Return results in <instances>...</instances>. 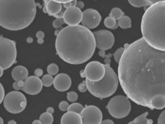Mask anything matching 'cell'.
Segmentation results:
<instances>
[{"mask_svg":"<svg viewBox=\"0 0 165 124\" xmlns=\"http://www.w3.org/2000/svg\"><path fill=\"white\" fill-rule=\"evenodd\" d=\"M84 108L82 104L78 103H74L70 105L67 111H72L80 114Z\"/></svg>","mask_w":165,"mask_h":124,"instance_id":"cell-25","label":"cell"},{"mask_svg":"<svg viewBox=\"0 0 165 124\" xmlns=\"http://www.w3.org/2000/svg\"><path fill=\"white\" fill-rule=\"evenodd\" d=\"M37 42H38V44H42L44 42V40L43 39H38V40H37Z\"/></svg>","mask_w":165,"mask_h":124,"instance_id":"cell-50","label":"cell"},{"mask_svg":"<svg viewBox=\"0 0 165 124\" xmlns=\"http://www.w3.org/2000/svg\"><path fill=\"white\" fill-rule=\"evenodd\" d=\"M112 56V54H109L105 55V58H110Z\"/></svg>","mask_w":165,"mask_h":124,"instance_id":"cell-55","label":"cell"},{"mask_svg":"<svg viewBox=\"0 0 165 124\" xmlns=\"http://www.w3.org/2000/svg\"><path fill=\"white\" fill-rule=\"evenodd\" d=\"M104 65L105 73L103 78L96 82L86 80L90 92L100 99L107 98L113 95L117 91L119 81L117 74L110 67V65Z\"/></svg>","mask_w":165,"mask_h":124,"instance_id":"cell-5","label":"cell"},{"mask_svg":"<svg viewBox=\"0 0 165 124\" xmlns=\"http://www.w3.org/2000/svg\"><path fill=\"white\" fill-rule=\"evenodd\" d=\"M4 70L2 68L0 67V77H1L4 74Z\"/></svg>","mask_w":165,"mask_h":124,"instance_id":"cell-53","label":"cell"},{"mask_svg":"<svg viewBox=\"0 0 165 124\" xmlns=\"http://www.w3.org/2000/svg\"><path fill=\"white\" fill-rule=\"evenodd\" d=\"M46 7L48 15L51 16H53L60 13L62 8L61 4L55 1H49Z\"/></svg>","mask_w":165,"mask_h":124,"instance_id":"cell-18","label":"cell"},{"mask_svg":"<svg viewBox=\"0 0 165 124\" xmlns=\"http://www.w3.org/2000/svg\"><path fill=\"white\" fill-rule=\"evenodd\" d=\"M43 74V70L40 68H38L36 69L34 72L35 76L39 78L41 77Z\"/></svg>","mask_w":165,"mask_h":124,"instance_id":"cell-35","label":"cell"},{"mask_svg":"<svg viewBox=\"0 0 165 124\" xmlns=\"http://www.w3.org/2000/svg\"><path fill=\"white\" fill-rule=\"evenodd\" d=\"M118 26H119V25H118V21H117V24H116V26H115V27L113 28L112 30H114L117 29V28L118 27Z\"/></svg>","mask_w":165,"mask_h":124,"instance_id":"cell-56","label":"cell"},{"mask_svg":"<svg viewBox=\"0 0 165 124\" xmlns=\"http://www.w3.org/2000/svg\"><path fill=\"white\" fill-rule=\"evenodd\" d=\"M78 98V95L77 93L71 91L68 92L67 94V100L71 103L76 101Z\"/></svg>","mask_w":165,"mask_h":124,"instance_id":"cell-29","label":"cell"},{"mask_svg":"<svg viewBox=\"0 0 165 124\" xmlns=\"http://www.w3.org/2000/svg\"><path fill=\"white\" fill-rule=\"evenodd\" d=\"M49 1H47V0L44 1L45 6L43 7V11L44 13H48V11H47V7H46V6H47V4Z\"/></svg>","mask_w":165,"mask_h":124,"instance_id":"cell-40","label":"cell"},{"mask_svg":"<svg viewBox=\"0 0 165 124\" xmlns=\"http://www.w3.org/2000/svg\"><path fill=\"white\" fill-rule=\"evenodd\" d=\"M83 12L76 7H71L65 10L63 19L65 23L69 26L79 25L82 20Z\"/></svg>","mask_w":165,"mask_h":124,"instance_id":"cell-14","label":"cell"},{"mask_svg":"<svg viewBox=\"0 0 165 124\" xmlns=\"http://www.w3.org/2000/svg\"><path fill=\"white\" fill-rule=\"evenodd\" d=\"M27 42V43H32L33 41V39L31 37H29L28 38H27L26 40Z\"/></svg>","mask_w":165,"mask_h":124,"instance_id":"cell-48","label":"cell"},{"mask_svg":"<svg viewBox=\"0 0 165 124\" xmlns=\"http://www.w3.org/2000/svg\"><path fill=\"white\" fill-rule=\"evenodd\" d=\"M70 105L66 101H62L59 104V108L62 111H66L68 110Z\"/></svg>","mask_w":165,"mask_h":124,"instance_id":"cell-31","label":"cell"},{"mask_svg":"<svg viewBox=\"0 0 165 124\" xmlns=\"http://www.w3.org/2000/svg\"><path fill=\"white\" fill-rule=\"evenodd\" d=\"M84 7V4L82 1H79L77 2L76 6V7L81 10V9L83 8Z\"/></svg>","mask_w":165,"mask_h":124,"instance_id":"cell-38","label":"cell"},{"mask_svg":"<svg viewBox=\"0 0 165 124\" xmlns=\"http://www.w3.org/2000/svg\"><path fill=\"white\" fill-rule=\"evenodd\" d=\"M0 101H1V104L4 101L5 96V91L4 86L1 83V87H0Z\"/></svg>","mask_w":165,"mask_h":124,"instance_id":"cell-33","label":"cell"},{"mask_svg":"<svg viewBox=\"0 0 165 124\" xmlns=\"http://www.w3.org/2000/svg\"><path fill=\"white\" fill-rule=\"evenodd\" d=\"M96 47L100 50L107 51L113 47L115 39L113 34L106 30L96 31L93 32Z\"/></svg>","mask_w":165,"mask_h":124,"instance_id":"cell-10","label":"cell"},{"mask_svg":"<svg viewBox=\"0 0 165 124\" xmlns=\"http://www.w3.org/2000/svg\"><path fill=\"white\" fill-rule=\"evenodd\" d=\"M125 50L118 67V77L127 97L151 109L165 107V51L155 49L143 38Z\"/></svg>","mask_w":165,"mask_h":124,"instance_id":"cell-1","label":"cell"},{"mask_svg":"<svg viewBox=\"0 0 165 124\" xmlns=\"http://www.w3.org/2000/svg\"><path fill=\"white\" fill-rule=\"evenodd\" d=\"M109 16L116 20H118L124 16V13L120 8H114L112 9Z\"/></svg>","mask_w":165,"mask_h":124,"instance_id":"cell-22","label":"cell"},{"mask_svg":"<svg viewBox=\"0 0 165 124\" xmlns=\"http://www.w3.org/2000/svg\"><path fill=\"white\" fill-rule=\"evenodd\" d=\"M141 29L146 43L165 51V1H157L147 9L142 18Z\"/></svg>","mask_w":165,"mask_h":124,"instance_id":"cell-4","label":"cell"},{"mask_svg":"<svg viewBox=\"0 0 165 124\" xmlns=\"http://www.w3.org/2000/svg\"><path fill=\"white\" fill-rule=\"evenodd\" d=\"M61 124H82V120L80 114L67 111L62 117Z\"/></svg>","mask_w":165,"mask_h":124,"instance_id":"cell-16","label":"cell"},{"mask_svg":"<svg viewBox=\"0 0 165 124\" xmlns=\"http://www.w3.org/2000/svg\"><path fill=\"white\" fill-rule=\"evenodd\" d=\"M60 30H55L54 32L55 35L57 37L59 35V34H60Z\"/></svg>","mask_w":165,"mask_h":124,"instance_id":"cell-52","label":"cell"},{"mask_svg":"<svg viewBox=\"0 0 165 124\" xmlns=\"http://www.w3.org/2000/svg\"><path fill=\"white\" fill-rule=\"evenodd\" d=\"M71 1L69 2L66 3V4H63L64 8H65L67 9L71 7L72 5H71Z\"/></svg>","mask_w":165,"mask_h":124,"instance_id":"cell-45","label":"cell"},{"mask_svg":"<svg viewBox=\"0 0 165 124\" xmlns=\"http://www.w3.org/2000/svg\"><path fill=\"white\" fill-rule=\"evenodd\" d=\"M17 51L15 42L10 39L0 38V66L4 70L12 66L16 60Z\"/></svg>","mask_w":165,"mask_h":124,"instance_id":"cell-6","label":"cell"},{"mask_svg":"<svg viewBox=\"0 0 165 124\" xmlns=\"http://www.w3.org/2000/svg\"><path fill=\"white\" fill-rule=\"evenodd\" d=\"M36 12L33 0H0V25L10 30H23L32 23Z\"/></svg>","mask_w":165,"mask_h":124,"instance_id":"cell-3","label":"cell"},{"mask_svg":"<svg viewBox=\"0 0 165 124\" xmlns=\"http://www.w3.org/2000/svg\"><path fill=\"white\" fill-rule=\"evenodd\" d=\"M46 112L52 114L54 112V110L52 107H49L46 109Z\"/></svg>","mask_w":165,"mask_h":124,"instance_id":"cell-43","label":"cell"},{"mask_svg":"<svg viewBox=\"0 0 165 124\" xmlns=\"http://www.w3.org/2000/svg\"><path fill=\"white\" fill-rule=\"evenodd\" d=\"M17 82L18 86H19L21 89H22L24 87L25 85V82L24 80H20Z\"/></svg>","mask_w":165,"mask_h":124,"instance_id":"cell-42","label":"cell"},{"mask_svg":"<svg viewBox=\"0 0 165 124\" xmlns=\"http://www.w3.org/2000/svg\"><path fill=\"white\" fill-rule=\"evenodd\" d=\"M4 124V120L1 117L0 118V124Z\"/></svg>","mask_w":165,"mask_h":124,"instance_id":"cell-57","label":"cell"},{"mask_svg":"<svg viewBox=\"0 0 165 124\" xmlns=\"http://www.w3.org/2000/svg\"><path fill=\"white\" fill-rule=\"evenodd\" d=\"M77 1L76 0H74V1H71L72 7H76L77 4Z\"/></svg>","mask_w":165,"mask_h":124,"instance_id":"cell-49","label":"cell"},{"mask_svg":"<svg viewBox=\"0 0 165 124\" xmlns=\"http://www.w3.org/2000/svg\"><path fill=\"white\" fill-rule=\"evenodd\" d=\"M65 23L63 18H56L53 22V26L55 29H58Z\"/></svg>","mask_w":165,"mask_h":124,"instance_id":"cell-30","label":"cell"},{"mask_svg":"<svg viewBox=\"0 0 165 124\" xmlns=\"http://www.w3.org/2000/svg\"><path fill=\"white\" fill-rule=\"evenodd\" d=\"M124 50L125 49L124 48H120L117 49L113 54L114 59L117 63H119Z\"/></svg>","mask_w":165,"mask_h":124,"instance_id":"cell-28","label":"cell"},{"mask_svg":"<svg viewBox=\"0 0 165 124\" xmlns=\"http://www.w3.org/2000/svg\"><path fill=\"white\" fill-rule=\"evenodd\" d=\"M100 124H114L112 120L107 119L103 121Z\"/></svg>","mask_w":165,"mask_h":124,"instance_id":"cell-41","label":"cell"},{"mask_svg":"<svg viewBox=\"0 0 165 124\" xmlns=\"http://www.w3.org/2000/svg\"><path fill=\"white\" fill-rule=\"evenodd\" d=\"M39 120L41 124H52L54 121V117L52 114L46 112L40 115Z\"/></svg>","mask_w":165,"mask_h":124,"instance_id":"cell-21","label":"cell"},{"mask_svg":"<svg viewBox=\"0 0 165 124\" xmlns=\"http://www.w3.org/2000/svg\"><path fill=\"white\" fill-rule=\"evenodd\" d=\"M118 25L121 28L126 29L130 28L132 26V22L130 18L124 15L118 21Z\"/></svg>","mask_w":165,"mask_h":124,"instance_id":"cell-20","label":"cell"},{"mask_svg":"<svg viewBox=\"0 0 165 124\" xmlns=\"http://www.w3.org/2000/svg\"><path fill=\"white\" fill-rule=\"evenodd\" d=\"M8 124H17V123L14 120H11L9 121Z\"/></svg>","mask_w":165,"mask_h":124,"instance_id":"cell-54","label":"cell"},{"mask_svg":"<svg viewBox=\"0 0 165 124\" xmlns=\"http://www.w3.org/2000/svg\"><path fill=\"white\" fill-rule=\"evenodd\" d=\"M55 1L58 3H60L61 4H63L71 1H70V0H57V1Z\"/></svg>","mask_w":165,"mask_h":124,"instance_id":"cell-44","label":"cell"},{"mask_svg":"<svg viewBox=\"0 0 165 124\" xmlns=\"http://www.w3.org/2000/svg\"><path fill=\"white\" fill-rule=\"evenodd\" d=\"M158 124H165V110L160 115L158 120Z\"/></svg>","mask_w":165,"mask_h":124,"instance_id":"cell-34","label":"cell"},{"mask_svg":"<svg viewBox=\"0 0 165 124\" xmlns=\"http://www.w3.org/2000/svg\"><path fill=\"white\" fill-rule=\"evenodd\" d=\"M129 4L133 7L136 8L150 6L157 1L154 0H141V1H128Z\"/></svg>","mask_w":165,"mask_h":124,"instance_id":"cell-19","label":"cell"},{"mask_svg":"<svg viewBox=\"0 0 165 124\" xmlns=\"http://www.w3.org/2000/svg\"><path fill=\"white\" fill-rule=\"evenodd\" d=\"M65 11V9L62 7V10L58 14L54 16L53 17L57 18H63V15L64 12Z\"/></svg>","mask_w":165,"mask_h":124,"instance_id":"cell-36","label":"cell"},{"mask_svg":"<svg viewBox=\"0 0 165 124\" xmlns=\"http://www.w3.org/2000/svg\"><path fill=\"white\" fill-rule=\"evenodd\" d=\"M98 54L99 56H100L102 58H105V51L103 50H100L99 51Z\"/></svg>","mask_w":165,"mask_h":124,"instance_id":"cell-46","label":"cell"},{"mask_svg":"<svg viewBox=\"0 0 165 124\" xmlns=\"http://www.w3.org/2000/svg\"><path fill=\"white\" fill-rule=\"evenodd\" d=\"M32 124H41V123L39 120H36L33 121Z\"/></svg>","mask_w":165,"mask_h":124,"instance_id":"cell-51","label":"cell"},{"mask_svg":"<svg viewBox=\"0 0 165 124\" xmlns=\"http://www.w3.org/2000/svg\"><path fill=\"white\" fill-rule=\"evenodd\" d=\"M54 78L53 76L48 74L44 76L41 80L43 86L46 87H50L53 85Z\"/></svg>","mask_w":165,"mask_h":124,"instance_id":"cell-24","label":"cell"},{"mask_svg":"<svg viewBox=\"0 0 165 124\" xmlns=\"http://www.w3.org/2000/svg\"><path fill=\"white\" fill-rule=\"evenodd\" d=\"M117 21L112 17L109 16L106 18L104 21L105 26L108 28L112 30L116 26Z\"/></svg>","mask_w":165,"mask_h":124,"instance_id":"cell-26","label":"cell"},{"mask_svg":"<svg viewBox=\"0 0 165 124\" xmlns=\"http://www.w3.org/2000/svg\"><path fill=\"white\" fill-rule=\"evenodd\" d=\"M148 113L145 112L137 117L132 121L128 124H146L148 119L147 118Z\"/></svg>","mask_w":165,"mask_h":124,"instance_id":"cell-23","label":"cell"},{"mask_svg":"<svg viewBox=\"0 0 165 124\" xmlns=\"http://www.w3.org/2000/svg\"><path fill=\"white\" fill-rule=\"evenodd\" d=\"M131 104L129 99L122 95L116 96L111 99L107 108L111 115L118 119L124 118L129 114Z\"/></svg>","mask_w":165,"mask_h":124,"instance_id":"cell-7","label":"cell"},{"mask_svg":"<svg viewBox=\"0 0 165 124\" xmlns=\"http://www.w3.org/2000/svg\"><path fill=\"white\" fill-rule=\"evenodd\" d=\"M96 47L93 33L80 25L64 28L55 42L59 56L66 63L73 65L88 61L94 54Z\"/></svg>","mask_w":165,"mask_h":124,"instance_id":"cell-2","label":"cell"},{"mask_svg":"<svg viewBox=\"0 0 165 124\" xmlns=\"http://www.w3.org/2000/svg\"><path fill=\"white\" fill-rule=\"evenodd\" d=\"M82 124H100L103 118L102 113L99 108L94 105L84 108L80 114Z\"/></svg>","mask_w":165,"mask_h":124,"instance_id":"cell-11","label":"cell"},{"mask_svg":"<svg viewBox=\"0 0 165 124\" xmlns=\"http://www.w3.org/2000/svg\"><path fill=\"white\" fill-rule=\"evenodd\" d=\"M79 90L81 92H85L88 90L86 84V80H84L80 84L78 87Z\"/></svg>","mask_w":165,"mask_h":124,"instance_id":"cell-32","label":"cell"},{"mask_svg":"<svg viewBox=\"0 0 165 124\" xmlns=\"http://www.w3.org/2000/svg\"><path fill=\"white\" fill-rule=\"evenodd\" d=\"M105 73L104 64L97 61H93L87 64L84 70L81 71V77L92 82L100 81L104 77Z\"/></svg>","mask_w":165,"mask_h":124,"instance_id":"cell-9","label":"cell"},{"mask_svg":"<svg viewBox=\"0 0 165 124\" xmlns=\"http://www.w3.org/2000/svg\"><path fill=\"white\" fill-rule=\"evenodd\" d=\"M12 86H13V88L15 91H18L20 90H21V88L18 86L17 82H15L13 83Z\"/></svg>","mask_w":165,"mask_h":124,"instance_id":"cell-39","label":"cell"},{"mask_svg":"<svg viewBox=\"0 0 165 124\" xmlns=\"http://www.w3.org/2000/svg\"><path fill=\"white\" fill-rule=\"evenodd\" d=\"M101 20V16L98 11L89 8L83 12L81 23L87 28L92 29L97 27L100 23Z\"/></svg>","mask_w":165,"mask_h":124,"instance_id":"cell-12","label":"cell"},{"mask_svg":"<svg viewBox=\"0 0 165 124\" xmlns=\"http://www.w3.org/2000/svg\"><path fill=\"white\" fill-rule=\"evenodd\" d=\"M3 102L5 109L14 114L22 112L25 109L27 103L25 96L22 93L16 91L8 93Z\"/></svg>","mask_w":165,"mask_h":124,"instance_id":"cell-8","label":"cell"},{"mask_svg":"<svg viewBox=\"0 0 165 124\" xmlns=\"http://www.w3.org/2000/svg\"><path fill=\"white\" fill-rule=\"evenodd\" d=\"M104 62L105 63V64L110 65L111 62L110 58H105L104 60Z\"/></svg>","mask_w":165,"mask_h":124,"instance_id":"cell-47","label":"cell"},{"mask_svg":"<svg viewBox=\"0 0 165 124\" xmlns=\"http://www.w3.org/2000/svg\"><path fill=\"white\" fill-rule=\"evenodd\" d=\"M29 75L28 70L27 68L22 66H18L12 70L11 76L12 78L15 82L20 80H25Z\"/></svg>","mask_w":165,"mask_h":124,"instance_id":"cell-17","label":"cell"},{"mask_svg":"<svg viewBox=\"0 0 165 124\" xmlns=\"http://www.w3.org/2000/svg\"><path fill=\"white\" fill-rule=\"evenodd\" d=\"M24 86L21 90L28 94L35 95L42 91L43 86L39 78L35 76H30L24 80Z\"/></svg>","mask_w":165,"mask_h":124,"instance_id":"cell-13","label":"cell"},{"mask_svg":"<svg viewBox=\"0 0 165 124\" xmlns=\"http://www.w3.org/2000/svg\"><path fill=\"white\" fill-rule=\"evenodd\" d=\"M71 85L72 80L70 76L66 74L61 73L54 78L53 85L57 91L63 92L69 89Z\"/></svg>","mask_w":165,"mask_h":124,"instance_id":"cell-15","label":"cell"},{"mask_svg":"<svg viewBox=\"0 0 165 124\" xmlns=\"http://www.w3.org/2000/svg\"><path fill=\"white\" fill-rule=\"evenodd\" d=\"M58 66L55 63H51L48 65L47 68V71L48 74L52 76L56 75L59 72Z\"/></svg>","mask_w":165,"mask_h":124,"instance_id":"cell-27","label":"cell"},{"mask_svg":"<svg viewBox=\"0 0 165 124\" xmlns=\"http://www.w3.org/2000/svg\"><path fill=\"white\" fill-rule=\"evenodd\" d=\"M36 37L38 39H43L45 37L44 33L42 32V31H39L36 33Z\"/></svg>","mask_w":165,"mask_h":124,"instance_id":"cell-37","label":"cell"}]
</instances>
